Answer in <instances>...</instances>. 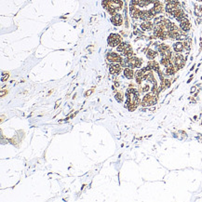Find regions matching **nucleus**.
Segmentation results:
<instances>
[{
    "mask_svg": "<svg viewBox=\"0 0 202 202\" xmlns=\"http://www.w3.org/2000/svg\"><path fill=\"white\" fill-rule=\"evenodd\" d=\"M201 21H202V19H196V24H199Z\"/></svg>",
    "mask_w": 202,
    "mask_h": 202,
    "instance_id": "bb28decb",
    "label": "nucleus"
},
{
    "mask_svg": "<svg viewBox=\"0 0 202 202\" xmlns=\"http://www.w3.org/2000/svg\"><path fill=\"white\" fill-rule=\"evenodd\" d=\"M170 1H171V0H164V2H165L166 4H167V3H170Z\"/></svg>",
    "mask_w": 202,
    "mask_h": 202,
    "instance_id": "cd10ccee",
    "label": "nucleus"
},
{
    "mask_svg": "<svg viewBox=\"0 0 202 202\" xmlns=\"http://www.w3.org/2000/svg\"><path fill=\"white\" fill-rule=\"evenodd\" d=\"M115 97H116V100H117L118 103H122L123 98H122V94H121V93H117Z\"/></svg>",
    "mask_w": 202,
    "mask_h": 202,
    "instance_id": "4be33fe9",
    "label": "nucleus"
},
{
    "mask_svg": "<svg viewBox=\"0 0 202 202\" xmlns=\"http://www.w3.org/2000/svg\"><path fill=\"white\" fill-rule=\"evenodd\" d=\"M107 60L110 62H119V63H121V62L123 61L122 58L116 52H109L107 54Z\"/></svg>",
    "mask_w": 202,
    "mask_h": 202,
    "instance_id": "6e6552de",
    "label": "nucleus"
},
{
    "mask_svg": "<svg viewBox=\"0 0 202 202\" xmlns=\"http://www.w3.org/2000/svg\"><path fill=\"white\" fill-rule=\"evenodd\" d=\"M196 1H198V2H201V3H202V0H196Z\"/></svg>",
    "mask_w": 202,
    "mask_h": 202,
    "instance_id": "c756f323",
    "label": "nucleus"
},
{
    "mask_svg": "<svg viewBox=\"0 0 202 202\" xmlns=\"http://www.w3.org/2000/svg\"><path fill=\"white\" fill-rule=\"evenodd\" d=\"M159 63H160L161 65H163V66L167 67V66H169V65L171 63V59L161 57V59H160V62H159Z\"/></svg>",
    "mask_w": 202,
    "mask_h": 202,
    "instance_id": "aec40b11",
    "label": "nucleus"
},
{
    "mask_svg": "<svg viewBox=\"0 0 202 202\" xmlns=\"http://www.w3.org/2000/svg\"><path fill=\"white\" fill-rule=\"evenodd\" d=\"M145 55H146V58L148 60H155L156 57H158L159 53H158V51H155L152 49H147V50L145 52Z\"/></svg>",
    "mask_w": 202,
    "mask_h": 202,
    "instance_id": "a211bd4d",
    "label": "nucleus"
},
{
    "mask_svg": "<svg viewBox=\"0 0 202 202\" xmlns=\"http://www.w3.org/2000/svg\"><path fill=\"white\" fill-rule=\"evenodd\" d=\"M134 74L135 73H134L133 70L131 68H129V67H125L124 68V76L127 79H129V80L133 79L134 78Z\"/></svg>",
    "mask_w": 202,
    "mask_h": 202,
    "instance_id": "6ab92c4d",
    "label": "nucleus"
},
{
    "mask_svg": "<svg viewBox=\"0 0 202 202\" xmlns=\"http://www.w3.org/2000/svg\"><path fill=\"white\" fill-rule=\"evenodd\" d=\"M93 92H94V89H93V88H91V89H88V92H87L85 93V96H87V97H88V96H89V95H91V94H92V93Z\"/></svg>",
    "mask_w": 202,
    "mask_h": 202,
    "instance_id": "b1692460",
    "label": "nucleus"
},
{
    "mask_svg": "<svg viewBox=\"0 0 202 202\" xmlns=\"http://www.w3.org/2000/svg\"><path fill=\"white\" fill-rule=\"evenodd\" d=\"M117 50L118 52H122L126 58H131L134 55L131 46L129 43H126V42H121L117 47Z\"/></svg>",
    "mask_w": 202,
    "mask_h": 202,
    "instance_id": "20e7f679",
    "label": "nucleus"
},
{
    "mask_svg": "<svg viewBox=\"0 0 202 202\" xmlns=\"http://www.w3.org/2000/svg\"><path fill=\"white\" fill-rule=\"evenodd\" d=\"M201 125H202V120H201Z\"/></svg>",
    "mask_w": 202,
    "mask_h": 202,
    "instance_id": "7c9ffc66",
    "label": "nucleus"
},
{
    "mask_svg": "<svg viewBox=\"0 0 202 202\" xmlns=\"http://www.w3.org/2000/svg\"><path fill=\"white\" fill-rule=\"evenodd\" d=\"M176 72H177V70H176V68H175V66L172 64V62L169 65V66H167L166 67V69H165V74H166V76H174L175 74H176Z\"/></svg>",
    "mask_w": 202,
    "mask_h": 202,
    "instance_id": "f3484780",
    "label": "nucleus"
},
{
    "mask_svg": "<svg viewBox=\"0 0 202 202\" xmlns=\"http://www.w3.org/2000/svg\"><path fill=\"white\" fill-rule=\"evenodd\" d=\"M153 9H154L155 13L158 15V14H160V13L163 12V10H164V6H163V4H162L160 1H159V2H156L155 4H154Z\"/></svg>",
    "mask_w": 202,
    "mask_h": 202,
    "instance_id": "dca6fc26",
    "label": "nucleus"
},
{
    "mask_svg": "<svg viewBox=\"0 0 202 202\" xmlns=\"http://www.w3.org/2000/svg\"><path fill=\"white\" fill-rule=\"evenodd\" d=\"M196 86L192 87V88H191V93H194V92H196Z\"/></svg>",
    "mask_w": 202,
    "mask_h": 202,
    "instance_id": "393cba45",
    "label": "nucleus"
},
{
    "mask_svg": "<svg viewBox=\"0 0 202 202\" xmlns=\"http://www.w3.org/2000/svg\"><path fill=\"white\" fill-rule=\"evenodd\" d=\"M112 24L116 26H120L123 24V18L120 14H114L113 17L111 18Z\"/></svg>",
    "mask_w": 202,
    "mask_h": 202,
    "instance_id": "2eb2a0df",
    "label": "nucleus"
},
{
    "mask_svg": "<svg viewBox=\"0 0 202 202\" xmlns=\"http://www.w3.org/2000/svg\"><path fill=\"white\" fill-rule=\"evenodd\" d=\"M129 14L133 19H140V15H141V9H138V7L136 6H130L129 5Z\"/></svg>",
    "mask_w": 202,
    "mask_h": 202,
    "instance_id": "9b49d317",
    "label": "nucleus"
},
{
    "mask_svg": "<svg viewBox=\"0 0 202 202\" xmlns=\"http://www.w3.org/2000/svg\"><path fill=\"white\" fill-rule=\"evenodd\" d=\"M171 62L175 66L176 70L179 71L180 69L184 68V66L185 65L186 58H185L182 53H175V55H172Z\"/></svg>",
    "mask_w": 202,
    "mask_h": 202,
    "instance_id": "7ed1b4c3",
    "label": "nucleus"
},
{
    "mask_svg": "<svg viewBox=\"0 0 202 202\" xmlns=\"http://www.w3.org/2000/svg\"><path fill=\"white\" fill-rule=\"evenodd\" d=\"M107 42L109 44V46L111 47H118V45L121 43V36L118 34H111L108 36Z\"/></svg>",
    "mask_w": 202,
    "mask_h": 202,
    "instance_id": "423d86ee",
    "label": "nucleus"
},
{
    "mask_svg": "<svg viewBox=\"0 0 202 202\" xmlns=\"http://www.w3.org/2000/svg\"><path fill=\"white\" fill-rule=\"evenodd\" d=\"M180 22V24H179V27H180V29L185 32V33H188L190 30H191V22L190 21L187 19V17L184 18Z\"/></svg>",
    "mask_w": 202,
    "mask_h": 202,
    "instance_id": "0eeeda50",
    "label": "nucleus"
},
{
    "mask_svg": "<svg viewBox=\"0 0 202 202\" xmlns=\"http://www.w3.org/2000/svg\"><path fill=\"white\" fill-rule=\"evenodd\" d=\"M8 77H9V74H8V73H3V74H2V78H1V80H2V81H6V80L8 79Z\"/></svg>",
    "mask_w": 202,
    "mask_h": 202,
    "instance_id": "5701e85b",
    "label": "nucleus"
},
{
    "mask_svg": "<svg viewBox=\"0 0 202 202\" xmlns=\"http://www.w3.org/2000/svg\"><path fill=\"white\" fill-rule=\"evenodd\" d=\"M180 6H181V4H180V2L178 1V0H171L170 3H167V4H166L165 10H166V12H167L168 14H170V11H171L173 9H175V8H177V7H180Z\"/></svg>",
    "mask_w": 202,
    "mask_h": 202,
    "instance_id": "9d476101",
    "label": "nucleus"
},
{
    "mask_svg": "<svg viewBox=\"0 0 202 202\" xmlns=\"http://www.w3.org/2000/svg\"><path fill=\"white\" fill-rule=\"evenodd\" d=\"M154 27H155V24L151 21H144L140 24V28L143 31H153Z\"/></svg>",
    "mask_w": 202,
    "mask_h": 202,
    "instance_id": "1a4fd4ad",
    "label": "nucleus"
},
{
    "mask_svg": "<svg viewBox=\"0 0 202 202\" xmlns=\"http://www.w3.org/2000/svg\"><path fill=\"white\" fill-rule=\"evenodd\" d=\"M142 92H148L150 91V86L149 84H144L142 86V88H141Z\"/></svg>",
    "mask_w": 202,
    "mask_h": 202,
    "instance_id": "412c9836",
    "label": "nucleus"
},
{
    "mask_svg": "<svg viewBox=\"0 0 202 202\" xmlns=\"http://www.w3.org/2000/svg\"><path fill=\"white\" fill-rule=\"evenodd\" d=\"M146 66L148 67L150 70H152V71H154V72H156V73H158V72L160 70L159 63L156 62V61H155V60H150V61L147 62V65H146Z\"/></svg>",
    "mask_w": 202,
    "mask_h": 202,
    "instance_id": "f8f14e48",
    "label": "nucleus"
},
{
    "mask_svg": "<svg viewBox=\"0 0 202 202\" xmlns=\"http://www.w3.org/2000/svg\"><path fill=\"white\" fill-rule=\"evenodd\" d=\"M159 95L156 94H154L153 92L151 93H146L142 102H141V104L143 107H149V106H154L158 103V101H159Z\"/></svg>",
    "mask_w": 202,
    "mask_h": 202,
    "instance_id": "f03ea898",
    "label": "nucleus"
},
{
    "mask_svg": "<svg viewBox=\"0 0 202 202\" xmlns=\"http://www.w3.org/2000/svg\"><path fill=\"white\" fill-rule=\"evenodd\" d=\"M61 102H62V100H59L58 102H56V103H55V108H57V107H58V106L60 105Z\"/></svg>",
    "mask_w": 202,
    "mask_h": 202,
    "instance_id": "a878e982",
    "label": "nucleus"
},
{
    "mask_svg": "<svg viewBox=\"0 0 202 202\" xmlns=\"http://www.w3.org/2000/svg\"><path fill=\"white\" fill-rule=\"evenodd\" d=\"M172 49H173L174 52H176V53H182V52L185 50L184 42H182V41H177V42L173 43Z\"/></svg>",
    "mask_w": 202,
    "mask_h": 202,
    "instance_id": "ddd939ff",
    "label": "nucleus"
},
{
    "mask_svg": "<svg viewBox=\"0 0 202 202\" xmlns=\"http://www.w3.org/2000/svg\"><path fill=\"white\" fill-rule=\"evenodd\" d=\"M121 70H122L121 64H117V63H115V64H111V65L109 66V72H110V74H112V75H118V74L121 72Z\"/></svg>",
    "mask_w": 202,
    "mask_h": 202,
    "instance_id": "4468645a",
    "label": "nucleus"
},
{
    "mask_svg": "<svg viewBox=\"0 0 202 202\" xmlns=\"http://www.w3.org/2000/svg\"><path fill=\"white\" fill-rule=\"evenodd\" d=\"M122 67H129V68H141L143 65V60L138 57H131V58H126L124 61L121 62Z\"/></svg>",
    "mask_w": 202,
    "mask_h": 202,
    "instance_id": "f257e3e1",
    "label": "nucleus"
},
{
    "mask_svg": "<svg viewBox=\"0 0 202 202\" xmlns=\"http://www.w3.org/2000/svg\"><path fill=\"white\" fill-rule=\"evenodd\" d=\"M115 85H116V87H118V86H119V84H118V82H116V84H115Z\"/></svg>",
    "mask_w": 202,
    "mask_h": 202,
    "instance_id": "c85d7f7f",
    "label": "nucleus"
},
{
    "mask_svg": "<svg viewBox=\"0 0 202 202\" xmlns=\"http://www.w3.org/2000/svg\"><path fill=\"white\" fill-rule=\"evenodd\" d=\"M158 51L159 53L161 55V57H164V58H169V59H171L172 58V52H171V50L170 48L169 45L167 44H164V43H161L158 46Z\"/></svg>",
    "mask_w": 202,
    "mask_h": 202,
    "instance_id": "39448f33",
    "label": "nucleus"
}]
</instances>
